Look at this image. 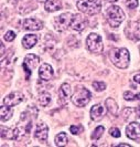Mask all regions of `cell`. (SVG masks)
Wrapping results in <instances>:
<instances>
[{
  "mask_svg": "<svg viewBox=\"0 0 140 147\" xmlns=\"http://www.w3.org/2000/svg\"><path fill=\"white\" fill-rule=\"evenodd\" d=\"M109 59L118 69H126L130 62V54L126 48H114L109 51Z\"/></svg>",
  "mask_w": 140,
  "mask_h": 147,
  "instance_id": "6da1fadb",
  "label": "cell"
},
{
  "mask_svg": "<svg viewBox=\"0 0 140 147\" xmlns=\"http://www.w3.org/2000/svg\"><path fill=\"white\" fill-rule=\"evenodd\" d=\"M76 6L78 10L86 15H97L102 10V0H80Z\"/></svg>",
  "mask_w": 140,
  "mask_h": 147,
  "instance_id": "7a4b0ae2",
  "label": "cell"
},
{
  "mask_svg": "<svg viewBox=\"0 0 140 147\" xmlns=\"http://www.w3.org/2000/svg\"><path fill=\"white\" fill-rule=\"evenodd\" d=\"M125 20V13L118 6H111L107 10V21L113 28H117Z\"/></svg>",
  "mask_w": 140,
  "mask_h": 147,
  "instance_id": "3957f363",
  "label": "cell"
},
{
  "mask_svg": "<svg viewBox=\"0 0 140 147\" xmlns=\"http://www.w3.org/2000/svg\"><path fill=\"white\" fill-rule=\"evenodd\" d=\"M87 49L93 53H102L104 50L103 39L97 33H90L86 39Z\"/></svg>",
  "mask_w": 140,
  "mask_h": 147,
  "instance_id": "277c9868",
  "label": "cell"
},
{
  "mask_svg": "<svg viewBox=\"0 0 140 147\" xmlns=\"http://www.w3.org/2000/svg\"><path fill=\"white\" fill-rule=\"evenodd\" d=\"M90 96L92 94L88 90L83 88L74 93V95L72 96V102L74 103V105L78 107H83L86 104H88V102L90 101Z\"/></svg>",
  "mask_w": 140,
  "mask_h": 147,
  "instance_id": "5b68a950",
  "label": "cell"
},
{
  "mask_svg": "<svg viewBox=\"0 0 140 147\" xmlns=\"http://www.w3.org/2000/svg\"><path fill=\"white\" fill-rule=\"evenodd\" d=\"M40 62L39 57L36 54H28L25 58H24V62H23V69L24 71L27 72V78L29 79L30 74L32 72L33 69H36Z\"/></svg>",
  "mask_w": 140,
  "mask_h": 147,
  "instance_id": "8992f818",
  "label": "cell"
},
{
  "mask_svg": "<svg viewBox=\"0 0 140 147\" xmlns=\"http://www.w3.org/2000/svg\"><path fill=\"white\" fill-rule=\"evenodd\" d=\"M72 18L73 15L72 13H62L61 16L55 18V26L56 28L61 31H64L66 30L68 27H71V22H72Z\"/></svg>",
  "mask_w": 140,
  "mask_h": 147,
  "instance_id": "52a82bcc",
  "label": "cell"
},
{
  "mask_svg": "<svg viewBox=\"0 0 140 147\" xmlns=\"http://www.w3.org/2000/svg\"><path fill=\"white\" fill-rule=\"evenodd\" d=\"M23 100H24V95L21 92H12L3 98V105L12 107V106H15L23 102Z\"/></svg>",
  "mask_w": 140,
  "mask_h": 147,
  "instance_id": "ba28073f",
  "label": "cell"
},
{
  "mask_svg": "<svg viewBox=\"0 0 140 147\" xmlns=\"http://www.w3.org/2000/svg\"><path fill=\"white\" fill-rule=\"evenodd\" d=\"M87 26V21L86 19H84L81 15H73L72 18V22H71V28L77 32H81L86 28Z\"/></svg>",
  "mask_w": 140,
  "mask_h": 147,
  "instance_id": "9c48e42d",
  "label": "cell"
},
{
  "mask_svg": "<svg viewBox=\"0 0 140 147\" xmlns=\"http://www.w3.org/2000/svg\"><path fill=\"white\" fill-rule=\"evenodd\" d=\"M126 134H127V137L130 140H136L140 138V123H137V122L130 123L126 128Z\"/></svg>",
  "mask_w": 140,
  "mask_h": 147,
  "instance_id": "30bf717a",
  "label": "cell"
},
{
  "mask_svg": "<svg viewBox=\"0 0 140 147\" xmlns=\"http://www.w3.org/2000/svg\"><path fill=\"white\" fill-rule=\"evenodd\" d=\"M23 28L30 31H37L43 28V22L36 18H29L23 21Z\"/></svg>",
  "mask_w": 140,
  "mask_h": 147,
  "instance_id": "8fae6325",
  "label": "cell"
},
{
  "mask_svg": "<svg viewBox=\"0 0 140 147\" xmlns=\"http://www.w3.org/2000/svg\"><path fill=\"white\" fill-rule=\"evenodd\" d=\"M39 76L40 79H42L43 81H49L51 80L53 76V69L50 64L48 63H43L39 69Z\"/></svg>",
  "mask_w": 140,
  "mask_h": 147,
  "instance_id": "7c38bea8",
  "label": "cell"
},
{
  "mask_svg": "<svg viewBox=\"0 0 140 147\" xmlns=\"http://www.w3.org/2000/svg\"><path fill=\"white\" fill-rule=\"evenodd\" d=\"M48 135H49V127L44 123H40L37 125V128L34 131V136L37 137L39 140H42L44 142L48 138Z\"/></svg>",
  "mask_w": 140,
  "mask_h": 147,
  "instance_id": "4fadbf2b",
  "label": "cell"
},
{
  "mask_svg": "<svg viewBox=\"0 0 140 147\" xmlns=\"http://www.w3.org/2000/svg\"><path fill=\"white\" fill-rule=\"evenodd\" d=\"M105 115V107L102 104H96L90 109V117L93 121H100Z\"/></svg>",
  "mask_w": 140,
  "mask_h": 147,
  "instance_id": "5bb4252c",
  "label": "cell"
},
{
  "mask_svg": "<svg viewBox=\"0 0 140 147\" xmlns=\"http://www.w3.org/2000/svg\"><path fill=\"white\" fill-rule=\"evenodd\" d=\"M71 95V86L70 84L67 83H63L60 88V92H59V96H60V100L62 101V103L65 104L67 101V98L70 97Z\"/></svg>",
  "mask_w": 140,
  "mask_h": 147,
  "instance_id": "9a60e30c",
  "label": "cell"
},
{
  "mask_svg": "<svg viewBox=\"0 0 140 147\" xmlns=\"http://www.w3.org/2000/svg\"><path fill=\"white\" fill-rule=\"evenodd\" d=\"M38 42V36L36 34H25L22 39V44L25 49L33 48Z\"/></svg>",
  "mask_w": 140,
  "mask_h": 147,
  "instance_id": "2e32d148",
  "label": "cell"
},
{
  "mask_svg": "<svg viewBox=\"0 0 140 147\" xmlns=\"http://www.w3.org/2000/svg\"><path fill=\"white\" fill-rule=\"evenodd\" d=\"M44 8L45 10L49 11V12H55V11H58L62 8V3L59 0H48L45 2Z\"/></svg>",
  "mask_w": 140,
  "mask_h": 147,
  "instance_id": "e0dca14e",
  "label": "cell"
},
{
  "mask_svg": "<svg viewBox=\"0 0 140 147\" xmlns=\"http://www.w3.org/2000/svg\"><path fill=\"white\" fill-rule=\"evenodd\" d=\"M12 114H13V109L11 106H6V105L1 106V109H0V115H1V121L2 122L9 121L11 118V116H12Z\"/></svg>",
  "mask_w": 140,
  "mask_h": 147,
  "instance_id": "ac0fdd59",
  "label": "cell"
},
{
  "mask_svg": "<svg viewBox=\"0 0 140 147\" xmlns=\"http://www.w3.org/2000/svg\"><path fill=\"white\" fill-rule=\"evenodd\" d=\"M105 106L107 107V110L111 115H117L118 114V105L114 98H111V97L107 98L105 102Z\"/></svg>",
  "mask_w": 140,
  "mask_h": 147,
  "instance_id": "d6986e66",
  "label": "cell"
},
{
  "mask_svg": "<svg viewBox=\"0 0 140 147\" xmlns=\"http://www.w3.org/2000/svg\"><path fill=\"white\" fill-rule=\"evenodd\" d=\"M68 142V138H67V135L65 133H60L56 135L55 137V145L56 146H65Z\"/></svg>",
  "mask_w": 140,
  "mask_h": 147,
  "instance_id": "ffe728a7",
  "label": "cell"
},
{
  "mask_svg": "<svg viewBox=\"0 0 140 147\" xmlns=\"http://www.w3.org/2000/svg\"><path fill=\"white\" fill-rule=\"evenodd\" d=\"M40 104L42 105V106H48L49 103L51 102V95H50V93H48V92H43L41 95H40Z\"/></svg>",
  "mask_w": 140,
  "mask_h": 147,
  "instance_id": "44dd1931",
  "label": "cell"
},
{
  "mask_svg": "<svg viewBox=\"0 0 140 147\" xmlns=\"http://www.w3.org/2000/svg\"><path fill=\"white\" fill-rule=\"evenodd\" d=\"M104 132H105L104 126H98V127H96L95 131L92 134V140H99V138L103 136Z\"/></svg>",
  "mask_w": 140,
  "mask_h": 147,
  "instance_id": "7402d4cb",
  "label": "cell"
},
{
  "mask_svg": "<svg viewBox=\"0 0 140 147\" xmlns=\"http://www.w3.org/2000/svg\"><path fill=\"white\" fill-rule=\"evenodd\" d=\"M124 98H125L126 101H135V100L140 101V93H136V94H133V92L126 91L125 93H124Z\"/></svg>",
  "mask_w": 140,
  "mask_h": 147,
  "instance_id": "603a6c76",
  "label": "cell"
},
{
  "mask_svg": "<svg viewBox=\"0 0 140 147\" xmlns=\"http://www.w3.org/2000/svg\"><path fill=\"white\" fill-rule=\"evenodd\" d=\"M93 88H95L96 91H98V92H102V91H104V90L106 88V84H105L104 82L95 81V82H93Z\"/></svg>",
  "mask_w": 140,
  "mask_h": 147,
  "instance_id": "cb8c5ba5",
  "label": "cell"
},
{
  "mask_svg": "<svg viewBox=\"0 0 140 147\" xmlns=\"http://www.w3.org/2000/svg\"><path fill=\"white\" fill-rule=\"evenodd\" d=\"M15 39V33L13 31H7V33L5 34V40L7 42H11Z\"/></svg>",
  "mask_w": 140,
  "mask_h": 147,
  "instance_id": "d4e9b609",
  "label": "cell"
},
{
  "mask_svg": "<svg viewBox=\"0 0 140 147\" xmlns=\"http://www.w3.org/2000/svg\"><path fill=\"white\" fill-rule=\"evenodd\" d=\"M83 131V127L80 125H72L70 127V132L74 134V135H77V134H80V133Z\"/></svg>",
  "mask_w": 140,
  "mask_h": 147,
  "instance_id": "484cf974",
  "label": "cell"
},
{
  "mask_svg": "<svg viewBox=\"0 0 140 147\" xmlns=\"http://www.w3.org/2000/svg\"><path fill=\"white\" fill-rule=\"evenodd\" d=\"M126 6L129 9H135V8L138 7V0H127Z\"/></svg>",
  "mask_w": 140,
  "mask_h": 147,
  "instance_id": "4316f807",
  "label": "cell"
},
{
  "mask_svg": "<svg viewBox=\"0 0 140 147\" xmlns=\"http://www.w3.org/2000/svg\"><path fill=\"white\" fill-rule=\"evenodd\" d=\"M109 134H111L113 137H116V138L120 137V131H119L118 128H116V127L111 128V129H109Z\"/></svg>",
  "mask_w": 140,
  "mask_h": 147,
  "instance_id": "83f0119b",
  "label": "cell"
},
{
  "mask_svg": "<svg viewBox=\"0 0 140 147\" xmlns=\"http://www.w3.org/2000/svg\"><path fill=\"white\" fill-rule=\"evenodd\" d=\"M135 36L137 37V39H139L140 40V23L137 26V28H136V31H135Z\"/></svg>",
  "mask_w": 140,
  "mask_h": 147,
  "instance_id": "f1b7e54d",
  "label": "cell"
},
{
  "mask_svg": "<svg viewBox=\"0 0 140 147\" xmlns=\"http://www.w3.org/2000/svg\"><path fill=\"white\" fill-rule=\"evenodd\" d=\"M133 80L137 82V83H139L140 84V74H136L135 78H133Z\"/></svg>",
  "mask_w": 140,
  "mask_h": 147,
  "instance_id": "f546056e",
  "label": "cell"
},
{
  "mask_svg": "<svg viewBox=\"0 0 140 147\" xmlns=\"http://www.w3.org/2000/svg\"><path fill=\"white\" fill-rule=\"evenodd\" d=\"M3 54H5V47H3V44L1 43V58L3 57Z\"/></svg>",
  "mask_w": 140,
  "mask_h": 147,
  "instance_id": "4dcf8cb0",
  "label": "cell"
},
{
  "mask_svg": "<svg viewBox=\"0 0 140 147\" xmlns=\"http://www.w3.org/2000/svg\"><path fill=\"white\" fill-rule=\"evenodd\" d=\"M116 147H130V145H128V144H119Z\"/></svg>",
  "mask_w": 140,
  "mask_h": 147,
  "instance_id": "1f68e13d",
  "label": "cell"
},
{
  "mask_svg": "<svg viewBox=\"0 0 140 147\" xmlns=\"http://www.w3.org/2000/svg\"><path fill=\"white\" fill-rule=\"evenodd\" d=\"M136 113H137V117H140V106L136 109Z\"/></svg>",
  "mask_w": 140,
  "mask_h": 147,
  "instance_id": "d6a6232c",
  "label": "cell"
},
{
  "mask_svg": "<svg viewBox=\"0 0 140 147\" xmlns=\"http://www.w3.org/2000/svg\"><path fill=\"white\" fill-rule=\"evenodd\" d=\"M108 2H116V1H118V0H107Z\"/></svg>",
  "mask_w": 140,
  "mask_h": 147,
  "instance_id": "836d02e7",
  "label": "cell"
},
{
  "mask_svg": "<svg viewBox=\"0 0 140 147\" xmlns=\"http://www.w3.org/2000/svg\"><path fill=\"white\" fill-rule=\"evenodd\" d=\"M37 1H39V2H46L48 0H37Z\"/></svg>",
  "mask_w": 140,
  "mask_h": 147,
  "instance_id": "e575fe53",
  "label": "cell"
}]
</instances>
